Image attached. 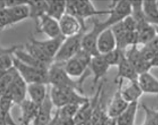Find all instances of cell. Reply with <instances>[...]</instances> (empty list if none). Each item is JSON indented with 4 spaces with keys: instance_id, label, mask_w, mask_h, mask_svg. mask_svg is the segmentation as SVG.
Returning <instances> with one entry per match:
<instances>
[{
    "instance_id": "24",
    "label": "cell",
    "mask_w": 158,
    "mask_h": 125,
    "mask_svg": "<svg viewBox=\"0 0 158 125\" xmlns=\"http://www.w3.org/2000/svg\"><path fill=\"white\" fill-rule=\"evenodd\" d=\"M143 11L148 23L158 26V6L156 0L143 1Z\"/></svg>"
},
{
    "instance_id": "3",
    "label": "cell",
    "mask_w": 158,
    "mask_h": 125,
    "mask_svg": "<svg viewBox=\"0 0 158 125\" xmlns=\"http://www.w3.org/2000/svg\"><path fill=\"white\" fill-rule=\"evenodd\" d=\"M49 96L54 106L59 109L65 105L73 104L83 105L90 101L88 98L72 89H62V88L52 87Z\"/></svg>"
},
{
    "instance_id": "34",
    "label": "cell",
    "mask_w": 158,
    "mask_h": 125,
    "mask_svg": "<svg viewBox=\"0 0 158 125\" xmlns=\"http://www.w3.org/2000/svg\"><path fill=\"white\" fill-rule=\"evenodd\" d=\"M80 107H81L80 105L70 104V105H65V106L56 110H58L59 114L61 116L70 117V118H74V117H76V114L78 113Z\"/></svg>"
},
{
    "instance_id": "37",
    "label": "cell",
    "mask_w": 158,
    "mask_h": 125,
    "mask_svg": "<svg viewBox=\"0 0 158 125\" xmlns=\"http://www.w3.org/2000/svg\"><path fill=\"white\" fill-rule=\"evenodd\" d=\"M23 47L22 45H14L9 48H1L0 47V57L5 55H14V53L19 48Z\"/></svg>"
},
{
    "instance_id": "14",
    "label": "cell",
    "mask_w": 158,
    "mask_h": 125,
    "mask_svg": "<svg viewBox=\"0 0 158 125\" xmlns=\"http://www.w3.org/2000/svg\"><path fill=\"white\" fill-rule=\"evenodd\" d=\"M97 48L100 55H105L117 48L115 36L111 28L103 31L98 37Z\"/></svg>"
},
{
    "instance_id": "42",
    "label": "cell",
    "mask_w": 158,
    "mask_h": 125,
    "mask_svg": "<svg viewBox=\"0 0 158 125\" xmlns=\"http://www.w3.org/2000/svg\"><path fill=\"white\" fill-rule=\"evenodd\" d=\"M0 125H7L6 122H4V120L0 117Z\"/></svg>"
},
{
    "instance_id": "33",
    "label": "cell",
    "mask_w": 158,
    "mask_h": 125,
    "mask_svg": "<svg viewBox=\"0 0 158 125\" xmlns=\"http://www.w3.org/2000/svg\"><path fill=\"white\" fill-rule=\"evenodd\" d=\"M142 107L145 112V119L142 125H158V110L151 108L143 104Z\"/></svg>"
},
{
    "instance_id": "28",
    "label": "cell",
    "mask_w": 158,
    "mask_h": 125,
    "mask_svg": "<svg viewBox=\"0 0 158 125\" xmlns=\"http://www.w3.org/2000/svg\"><path fill=\"white\" fill-rule=\"evenodd\" d=\"M138 33V45H145L157 36L155 27L146 23L139 26L137 29Z\"/></svg>"
},
{
    "instance_id": "26",
    "label": "cell",
    "mask_w": 158,
    "mask_h": 125,
    "mask_svg": "<svg viewBox=\"0 0 158 125\" xmlns=\"http://www.w3.org/2000/svg\"><path fill=\"white\" fill-rule=\"evenodd\" d=\"M64 68L66 72L71 78H81L89 70V69L86 68L80 61L75 57H73L64 63Z\"/></svg>"
},
{
    "instance_id": "1",
    "label": "cell",
    "mask_w": 158,
    "mask_h": 125,
    "mask_svg": "<svg viewBox=\"0 0 158 125\" xmlns=\"http://www.w3.org/2000/svg\"><path fill=\"white\" fill-rule=\"evenodd\" d=\"M90 73L91 72L89 69L80 79L75 81L66 72L64 64L53 62L48 69V84H50L52 87L72 89L82 94L83 83Z\"/></svg>"
},
{
    "instance_id": "6",
    "label": "cell",
    "mask_w": 158,
    "mask_h": 125,
    "mask_svg": "<svg viewBox=\"0 0 158 125\" xmlns=\"http://www.w3.org/2000/svg\"><path fill=\"white\" fill-rule=\"evenodd\" d=\"M110 14L107 20L102 21L106 28H109L123 21L127 16L131 14V1L119 0L114 1L109 9Z\"/></svg>"
},
{
    "instance_id": "21",
    "label": "cell",
    "mask_w": 158,
    "mask_h": 125,
    "mask_svg": "<svg viewBox=\"0 0 158 125\" xmlns=\"http://www.w3.org/2000/svg\"><path fill=\"white\" fill-rule=\"evenodd\" d=\"M13 56L16 60H18L21 62L25 64V65L30 66V67L44 70H48L49 68L50 67L49 66L44 65V64L40 62L38 60H36L33 56L30 55L28 52L24 50L23 47L20 48L18 50L15 51Z\"/></svg>"
},
{
    "instance_id": "16",
    "label": "cell",
    "mask_w": 158,
    "mask_h": 125,
    "mask_svg": "<svg viewBox=\"0 0 158 125\" xmlns=\"http://www.w3.org/2000/svg\"><path fill=\"white\" fill-rule=\"evenodd\" d=\"M19 106L21 107V115L19 118V125L33 124L38 114L39 106L28 98L25 100Z\"/></svg>"
},
{
    "instance_id": "18",
    "label": "cell",
    "mask_w": 158,
    "mask_h": 125,
    "mask_svg": "<svg viewBox=\"0 0 158 125\" xmlns=\"http://www.w3.org/2000/svg\"><path fill=\"white\" fill-rule=\"evenodd\" d=\"M47 85L43 83H35L28 85L27 94L28 95V99L38 106L43 104L48 96Z\"/></svg>"
},
{
    "instance_id": "19",
    "label": "cell",
    "mask_w": 158,
    "mask_h": 125,
    "mask_svg": "<svg viewBox=\"0 0 158 125\" xmlns=\"http://www.w3.org/2000/svg\"><path fill=\"white\" fill-rule=\"evenodd\" d=\"M118 72L115 78V82H118L119 80L127 79L130 81H137L139 75L135 71L132 64L127 58H124L123 61L118 66Z\"/></svg>"
},
{
    "instance_id": "31",
    "label": "cell",
    "mask_w": 158,
    "mask_h": 125,
    "mask_svg": "<svg viewBox=\"0 0 158 125\" xmlns=\"http://www.w3.org/2000/svg\"><path fill=\"white\" fill-rule=\"evenodd\" d=\"M111 29L115 36L117 48L123 51L127 50L128 46L126 41V37H127V31L126 30L122 21L111 27Z\"/></svg>"
},
{
    "instance_id": "15",
    "label": "cell",
    "mask_w": 158,
    "mask_h": 125,
    "mask_svg": "<svg viewBox=\"0 0 158 125\" xmlns=\"http://www.w3.org/2000/svg\"><path fill=\"white\" fill-rule=\"evenodd\" d=\"M110 66L108 65L104 56L98 55L93 57L89 69L93 75V85H96L99 81L107 74Z\"/></svg>"
},
{
    "instance_id": "32",
    "label": "cell",
    "mask_w": 158,
    "mask_h": 125,
    "mask_svg": "<svg viewBox=\"0 0 158 125\" xmlns=\"http://www.w3.org/2000/svg\"><path fill=\"white\" fill-rule=\"evenodd\" d=\"M125 52L126 51L121 50L117 48L114 50H113L112 52L103 56L110 67H112V66H117V67H118V65L126 57Z\"/></svg>"
},
{
    "instance_id": "23",
    "label": "cell",
    "mask_w": 158,
    "mask_h": 125,
    "mask_svg": "<svg viewBox=\"0 0 158 125\" xmlns=\"http://www.w3.org/2000/svg\"><path fill=\"white\" fill-rule=\"evenodd\" d=\"M6 9L9 11L13 25L30 18V7L28 4V1H24L23 3Z\"/></svg>"
},
{
    "instance_id": "9",
    "label": "cell",
    "mask_w": 158,
    "mask_h": 125,
    "mask_svg": "<svg viewBox=\"0 0 158 125\" xmlns=\"http://www.w3.org/2000/svg\"><path fill=\"white\" fill-rule=\"evenodd\" d=\"M59 24L61 35L66 38L85 31L82 24L75 16L66 13L59 21Z\"/></svg>"
},
{
    "instance_id": "20",
    "label": "cell",
    "mask_w": 158,
    "mask_h": 125,
    "mask_svg": "<svg viewBox=\"0 0 158 125\" xmlns=\"http://www.w3.org/2000/svg\"><path fill=\"white\" fill-rule=\"evenodd\" d=\"M143 94V92L138 80L130 81L127 85L122 88V95L128 103L138 102V100Z\"/></svg>"
},
{
    "instance_id": "30",
    "label": "cell",
    "mask_w": 158,
    "mask_h": 125,
    "mask_svg": "<svg viewBox=\"0 0 158 125\" xmlns=\"http://www.w3.org/2000/svg\"><path fill=\"white\" fill-rule=\"evenodd\" d=\"M26 47V51L28 52L30 55L33 56L36 60H38L40 62L44 64V65L50 66L52 65L54 62V60H52L49 57H48L45 54H44L40 49L35 44L33 43V42L31 40H28L26 45H25Z\"/></svg>"
},
{
    "instance_id": "4",
    "label": "cell",
    "mask_w": 158,
    "mask_h": 125,
    "mask_svg": "<svg viewBox=\"0 0 158 125\" xmlns=\"http://www.w3.org/2000/svg\"><path fill=\"white\" fill-rule=\"evenodd\" d=\"M85 33L82 32L75 36L66 38L54 57V62L64 64L75 57L82 49V39Z\"/></svg>"
},
{
    "instance_id": "5",
    "label": "cell",
    "mask_w": 158,
    "mask_h": 125,
    "mask_svg": "<svg viewBox=\"0 0 158 125\" xmlns=\"http://www.w3.org/2000/svg\"><path fill=\"white\" fill-rule=\"evenodd\" d=\"M14 67L27 84L43 83L48 84V70L30 67L16 60L13 56Z\"/></svg>"
},
{
    "instance_id": "2",
    "label": "cell",
    "mask_w": 158,
    "mask_h": 125,
    "mask_svg": "<svg viewBox=\"0 0 158 125\" xmlns=\"http://www.w3.org/2000/svg\"><path fill=\"white\" fill-rule=\"evenodd\" d=\"M66 14L75 16L86 30L85 20L90 17L100 15H110V10H98L89 0H69L66 1Z\"/></svg>"
},
{
    "instance_id": "7",
    "label": "cell",
    "mask_w": 158,
    "mask_h": 125,
    "mask_svg": "<svg viewBox=\"0 0 158 125\" xmlns=\"http://www.w3.org/2000/svg\"><path fill=\"white\" fill-rule=\"evenodd\" d=\"M107 29L103 26L102 21H95L93 28L88 33H85L82 39V49L94 56L98 55L97 43L98 37L103 31Z\"/></svg>"
},
{
    "instance_id": "11",
    "label": "cell",
    "mask_w": 158,
    "mask_h": 125,
    "mask_svg": "<svg viewBox=\"0 0 158 125\" xmlns=\"http://www.w3.org/2000/svg\"><path fill=\"white\" fill-rule=\"evenodd\" d=\"M35 23L37 31L44 34L48 37V38H56L62 35L59 28V21L48 14L42 16Z\"/></svg>"
},
{
    "instance_id": "12",
    "label": "cell",
    "mask_w": 158,
    "mask_h": 125,
    "mask_svg": "<svg viewBox=\"0 0 158 125\" xmlns=\"http://www.w3.org/2000/svg\"><path fill=\"white\" fill-rule=\"evenodd\" d=\"M118 84L117 90L115 92L112 100H110L107 110V115L111 118L117 119L119 115L127 109L129 103L126 101L122 95V88L123 86V80L117 82Z\"/></svg>"
},
{
    "instance_id": "13",
    "label": "cell",
    "mask_w": 158,
    "mask_h": 125,
    "mask_svg": "<svg viewBox=\"0 0 158 125\" xmlns=\"http://www.w3.org/2000/svg\"><path fill=\"white\" fill-rule=\"evenodd\" d=\"M65 39V37L61 35L58 38H48L44 40H39L31 37L29 40L35 44L48 57L54 60Z\"/></svg>"
},
{
    "instance_id": "29",
    "label": "cell",
    "mask_w": 158,
    "mask_h": 125,
    "mask_svg": "<svg viewBox=\"0 0 158 125\" xmlns=\"http://www.w3.org/2000/svg\"><path fill=\"white\" fill-rule=\"evenodd\" d=\"M30 7V18L37 21L42 16L47 14V1L45 0H32L28 1Z\"/></svg>"
},
{
    "instance_id": "38",
    "label": "cell",
    "mask_w": 158,
    "mask_h": 125,
    "mask_svg": "<svg viewBox=\"0 0 158 125\" xmlns=\"http://www.w3.org/2000/svg\"><path fill=\"white\" fill-rule=\"evenodd\" d=\"M148 48H149L150 50L153 51L155 53L158 52V35L155 37V38H153L152 40L148 43L147 45H145Z\"/></svg>"
},
{
    "instance_id": "8",
    "label": "cell",
    "mask_w": 158,
    "mask_h": 125,
    "mask_svg": "<svg viewBox=\"0 0 158 125\" xmlns=\"http://www.w3.org/2000/svg\"><path fill=\"white\" fill-rule=\"evenodd\" d=\"M27 89L28 84L17 72L5 94L11 98L14 104L20 105L26 99Z\"/></svg>"
},
{
    "instance_id": "27",
    "label": "cell",
    "mask_w": 158,
    "mask_h": 125,
    "mask_svg": "<svg viewBox=\"0 0 158 125\" xmlns=\"http://www.w3.org/2000/svg\"><path fill=\"white\" fill-rule=\"evenodd\" d=\"M138 106V102H131L128 104L127 109L116 119L117 125H134Z\"/></svg>"
},
{
    "instance_id": "40",
    "label": "cell",
    "mask_w": 158,
    "mask_h": 125,
    "mask_svg": "<svg viewBox=\"0 0 158 125\" xmlns=\"http://www.w3.org/2000/svg\"><path fill=\"white\" fill-rule=\"evenodd\" d=\"M48 125H60V122H59V115L57 111H56L55 113H54L52 119L50 121V122L48 124Z\"/></svg>"
},
{
    "instance_id": "10",
    "label": "cell",
    "mask_w": 158,
    "mask_h": 125,
    "mask_svg": "<svg viewBox=\"0 0 158 125\" xmlns=\"http://www.w3.org/2000/svg\"><path fill=\"white\" fill-rule=\"evenodd\" d=\"M126 58L132 64L138 75L150 72V69L152 68L150 62L145 60L140 52L138 45H133L125 52Z\"/></svg>"
},
{
    "instance_id": "25",
    "label": "cell",
    "mask_w": 158,
    "mask_h": 125,
    "mask_svg": "<svg viewBox=\"0 0 158 125\" xmlns=\"http://www.w3.org/2000/svg\"><path fill=\"white\" fill-rule=\"evenodd\" d=\"M47 5V14L58 21L66 13V1L64 0H48Z\"/></svg>"
},
{
    "instance_id": "22",
    "label": "cell",
    "mask_w": 158,
    "mask_h": 125,
    "mask_svg": "<svg viewBox=\"0 0 158 125\" xmlns=\"http://www.w3.org/2000/svg\"><path fill=\"white\" fill-rule=\"evenodd\" d=\"M138 81L143 94H158V79L150 72L139 75Z\"/></svg>"
},
{
    "instance_id": "39",
    "label": "cell",
    "mask_w": 158,
    "mask_h": 125,
    "mask_svg": "<svg viewBox=\"0 0 158 125\" xmlns=\"http://www.w3.org/2000/svg\"><path fill=\"white\" fill-rule=\"evenodd\" d=\"M99 125H117V120H116V119L109 117L106 115Z\"/></svg>"
},
{
    "instance_id": "41",
    "label": "cell",
    "mask_w": 158,
    "mask_h": 125,
    "mask_svg": "<svg viewBox=\"0 0 158 125\" xmlns=\"http://www.w3.org/2000/svg\"><path fill=\"white\" fill-rule=\"evenodd\" d=\"M150 64H151L152 67H158V52L155 53L152 60L150 61Z\"/></svg>"
},
{
    "instance_id": "43",
    "label": "cell",
    "mask_w": 158,
    "mask_h": 125,
    "mask_svg": "<svg viewBox=\"0 0 158 125\" xmlns=\"http://www.w3.org/2000/svg\"><path fill=\"white\" fill-rule=\"evenodd\" d=\"M155 29H156V32H157V35H158V26H155Z\"/></svg>"
},
{
    "instance_id": "17",
    "label": "cell",
    "mask_w": 158,
    "mask_h": 125,
    "mask_svg": "<svg viewBox=\"0 0 158 125\" xmlns=\"http://www.w3.org/2000/svg\"><path fill=\"white\" fill-rule=\"evenodd\" d=\"M54 107L49 94L43 104L39 106L38 114L32 125H48L53 117L52 110Z\"/></svg>"
},
{
    "instance_id": "35",
    "label": "cell",
    "mask_w": 158,
    "mask_h": 125,
    "mask_svg": "<svg viewBox=\"0 0 158 125\" xmlns=\"http://www.w3.org/2000/svg\"><path fill=\"white\" fill-rule=\"evenodd\" d=\"M12 21L9 11L6 8L0 10V30L4 29L7 26H12Z\"/></svg>"
},
{
    "instance_id": "36",
    "label": "cell",
    "mask_w": 158,
    "mask_h": 125,
    "mask_svg": "<svg viewBox=\"0 0 158 125\" xmlns=\"http://www.w3.org/2000/svg\"><path fill=\"white\" fill-rule=\"evenodd\" d=\"M126 30L127 31H136L138 28L137 22L133 18L131 15L127 16L124 20L122 21Z\"/></svg>"
},
{
    "instance_id": "44",
    "label": "cell",
    "mask_w": 158,
    "mask_h": 125,
    "mask_svg": "<svg viewBox=\"0 0 158 125\" xmlns=\"http://www.w3.org/2000/svg\"><path fill=\"white\" fill-rule=\"evenodd\" d=\"M157 6H158V1H157Z\"/></svg>"
}]
</instances>
